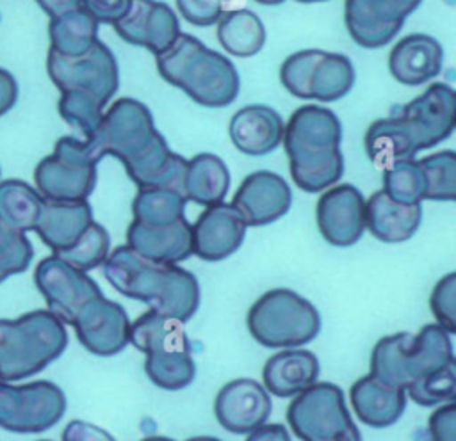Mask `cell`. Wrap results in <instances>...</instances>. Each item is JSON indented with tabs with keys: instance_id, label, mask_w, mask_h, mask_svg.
Returning <instances> with one entry per match:
<instances>
[{
	"instance_id": "cell-1",
	"label": "cell",
	"mask_w": 456,
	"mask_h": 441,
	"mask_svg": "<svg viewBox=\"0 0 456 441\" xmlns=\"http://www.w3.org/2000/svg\"><path fill=\"white\" fill-rule=\"evenodd\" d=\"M102 265L105 279L121 295L141 301L164 317L187 322L200 308L198 279L178 265L148 261L126 244L109 253Z\"/></svg>"
},
{
	"instance_id": "cell-2",
	"label": "cell",
	"mask_w": 456,
	"mask_h": 441,
	"mask_svg": "<svg viewBox=\"0 0 456 441\" xmlns=\"http://www.w3.org/2000/svg\"><path fill=\"white\" fill-rule=\"evenodd\" d=\"M155 62L167 84L201 107L223 108L239 96L240 76L233 62L191 34L180 32L167 50L155 55Z\"/></svg>"
},
{
	"instance_id": "cell-3",
	"label": "cell",
	"mask_w": 456,
	"mask_h": 441,
	"mask_svg": "<svg viewBox=\"0 0 456 441\" xmlns=\"http://www.w3.org/2000/svg\"><path fill=\"white\" fill-rule=\"evenodd\" d=\"M64 324L48 309L14 320L0 318V381L12 382L43 372L66 350Z\"/></svg>"
},
{
	"instance_id": "cell-4",
	"label": "cell",
	"mask_w": 456,
	"mask_h": 441,
	"mask_svg": "<svg viewBox=\"0 0 456 441\" xmlns=\"http://www.w3.org/2000/svg\"><path fill=\"white\" fill-rule=\"evenodd\" d=\"M451 363L456 361L449 333L438 324H428L417 334L397 333L381 338L370 352V375L406 389Z\"/></svg>"
},
{
	"instance_id": "cell-5",
	"label": "cell",
	"mask_w": 456,
	"mask_h": 441,
	"mask_svg": "<svg viewBox=\"0 0 456 441\" xmlns=\"http://www.w3.org/2000/svg\"><path fill=\"white\" fill-rule=\"evenodd\" d=\"M128 341L146 354L144 370L155 386L176 391L192 382L196 365L182 322L150 309L130 324Z\"/></svg>"
},
{
	"instance_id": "cell-6",
	"label": "cell",
	"mask_w": 456,
	"mask_h": 441,
	"mask_svg": "<svg viewBox=\"0 0 456 441\" xmlns=\"http://www.w3.org/2000/svg\"><path fill=\"white\" fill-rule=\"evenodd\" d=\"M246 322L256 343L269 349L301 347L321 331L315 306L289 288H273L258 297Z\"/></svg>"
},
{
	"instance_id": "cell-7",
	"label": "cell",
	"mask_w": 456,
	"mask_h": 441,
	"mask_svg": "<svg viewBox=\"0 0 456 441\" xmlns=\"http://www.w3.org/2000/svg\"><path fill=\"white\" fill-rule=\"evenodd\" d=\"M287 421L301 441H362L342 389L333 382H314L287 407Z\"/></svg>"
},
{
	"instance_id": "cell-8",
	"label": "cell",
	"mask_w": 456,
	"mask_h": 441,
	"mask_svg": "<svg viewBox=\"0 0 456 441\" xmlns=\"http://www.w3.org/2000/svg\"><path fill=\"white\" fill-rule=\"evenodd\" d=\"M159 133L153 116L142 101L119 98L103 112L94 135L86 142L96 162L110 155L125 167L144 153Z\"/></svg>"
},
{
	"instance_id": "cell-9",
	"label": "cell",
	"mask_w": 456,
	"mask_h": 441,
	"mask_svg": "<svg viewBox=\"0 0 456 441\" xmlns=\"http://www.w3.org/2000/svg\"><path fill=\"white\" fill-rule=\"evenodd\" d=\"M397 133L415 156L451 137L456 124V92L445 82L431 84L422 94L390 114Z\"/></svg>"
},
{
	"instance_id": "cell-10",
	"label": "cell",
	"mask_w": 456,
	"mask_h": 441,
	"mask_svg": "<svg viewBox=\"0 0 456 441\" xmlns=\"http://www.w3.org/2000/svg\"><path fill=\"white\" fill-rule=\"evenodd\" d=\"M96 164L86 140L61 137L36 165V190L48 201H84L96 187Z\"/></svg>"
},
{
	"instance_id": "cell-11",
	"label": "cell",
	"mask_w": 456,
	"mask_h": 441,
	"mask_svg": "<svg viewBox=\"0 0 456 441\" xmlns=\"http://www.w3.org/2000/svg\"><path fill=\"white\" fill-rule=\"evenodd\" d=\"M66 411L64 391L50 381L11 386L0 381V427L36 434L53 427Z\"/></svg>"
},
{
	"instance_id": "cell-12",
	"label": "cell",
	"mask_w": 456,
	"mask_h": 441,
	"mask_svg": "<svg viewBox=\"0 0 456 441\" xmlns=\"http://www.w3.org/2000/svg\"><path fill=\"white\" fill-rule=\"evenodd\" d=\"M46 71L61 92L78 89L98 98L102 105H107L119 87L118 60L100 39L86 55L75 59L48 50Z\"/></svg>"
},
{
	"instance_id": "cell-13",
	"label": "cell",
	"mask_w": 456,
	"mask_h": 441,
	"mask_svg": "<svg viewBox=\"0 0 456 441\" xmlns=\"http://www.w3.org/2000/svg\"><path fill=\"white\" fill-rule=\"evenodd\" d=\"M34 283L45 297L48 311L64 325H71L78 311L89 301L103 295L94 279L55 254L46 256L37 263Z\"/></svg>"
},
{
	"instance_id": "cell-14",
	"label": "cell",
	"mask_w": 456,
	"mask_h": 441,
	"mask_svg": "<svg viewBox=\"0 0 456 441\" xmlns=\"http://www.w3.org/2000/svg\"><path fill=\"white\" fill-rule=\"evenodd\" d=\"M84 349L100 357L121 352L128 345L130 320L125 308L114 301L96 297L89 301L71 324Z\"/></svg>"
},
{
	"instance_id": "cell-15",
	"label": "cell",
	"mask_w": 456,
	"mask_h": 441,
	"mask_svg": "<svg viewBox=\"0 0 456 441\" xmlns=\"http://www.w3.org/2000/svg\"><path fill=\"white\" fill-rule=\"evenodd\" d=\"M315 219L328 244L349 247L362 238L365 229V199L351 183L331 187L319 197Z\"/></svg>"
},
{
	"instance_id": "cell-16",
	"label": "cell",
	"mask_w": 456,
	"mask_h": 441,
	"mask_svg": "<svg viewBox=\"0 0 456 441\" xmlns=\"http://www.w3.org/2000/svg\"><path fill=\"white\" fill-rule=\"evenodd\" d=\"M118 36L153 55L167 50L180 36V23L171 7L159 0H130V7L114 25Z\"/></svg>"
},
{
	"instance_id": "cell-17",
	"label": "cell",
	"mask_w": 456,
	"mask_h": 441,
	"mask_svg": "<svg viewBox=\"0 0 456 441\" xmlns=\"http://www.w3.org/2000/svg\"><path fill=\"white\" fill-rule=\"evenodd\" d=\"M273 411L267 389L253 379L226 382L214 400V414L221 427L233 434H248L264 425Z\"/></svg>"
},
{
	"instance_id": "cell-18",
	"label": "cell",
	"mask_w": 456,
	"mask_h": 441,
	"mask_svg": "<svg viewBox=\"0 0 456 441\" xmlns=\"http://www.w3.org/2000/svg\"><path fill=\"white\" fill-rule=\"evenodd\" d=\"M246 222L228 203L207 206L191 226L192 254L205 261H221L244 242Z\"/></svg>"
},
{
	"instance_id": "cell-19",
	"label": "cell",
	"mask_w": 456,
	"mask_h": 441,
	"mask_svg": "<svg viewBox=\"0 0 456 441\" xmlns=\"http://www.w3.org/2000/svg\"><path fill=\"white\" fill-rule=\"evenodd\" d=\"M292 203L287 181L271 171H255L239 185L232 206L240 213L246 226H267L283 217Z\"/></svg>"
},
{
	"instance_id": "cell-20",
	"label": "cell",
	"mask_w": 456,
	"mask_h": 441,
	"mask_svg": "<svg viewBox=\"0 0 456 441\" xmlns=\"http://www.w3.org/2000/svg\"><path fill=\"white\" fill-rule=\"evenodd\" d=\"M285 153L322 151L340 148L342 124L335 112L319 105H305L289 117L283 137Z\"/></svg>"
},
{
	"instance_id": "cell-21",
	"label": "cell",
	"mask_w": 456,
	"mask_h": 441,
	"mask_svg": "<svg viewBox=\"0 0 456 441\" xmlns=\"http://www.w3.org/2000/svg\"><path fill=\"white\" fill-rule=\"evenodd\" d=\"M126 245L148 261L176 265L192 254L191 224L185 217L157 228L132 220L126 229Z\"/></svg>"
},
{
	"instance_id": "cell-22",
	"label": "cell",
	"mask_w": 456,
	"mask_h": 441,
	"mask_svg": "<svg viewBox=\"0 0 456 441\" xmlns=\"http://www.w3.org/2000/svg\"><path fill=\"white\" fill-rule=\"evenodd\" d=\"M281 116L267 105H246L237 110L228 124L233 146L249 156H262L274 151L283 137Z\"/></svg>"
},
{
	"instance_id": "cell-23",
	"label": "cell",
	"mask_w": 456,
	"mask_h": 441,
	"mask_svg": "<svg viewBox=\"0 0 456 441\" xmlns=\"http://www.w3.org/2000/svg\"><path fill=\"white\" fill-rule=\"evenodd\" d=\"M442 44L428 34H410L395 43L388 55V69L403 85H420L440 75Z\"/></svg>"
},
{
	"instance_id": "cell-24",
	"label": "cell",
	"mask_w": 456,
	"mask_h": 441,
	"mask_svg": "<svg viewBox=\"0 0 456 441\" xmlns=\"http://www.w3.org/2000/svg\"><path fill=\"white\" fill-rule=\"evenodd\" d=\"M93 222V208L84 201H48L45 199L39 220L36 224V233L59 254L69 249L80 235Z\"/></svg>"
},
{
	"instance_id": "cell-25",
	"label": "cell",
	"mask_w": 456,
	"mask_h": 441,
	"mask_svg": "<svg viewBox=\"0 0 456 441\" xmlns=\"http://www.w3.org/2000/svg\"><path fill=\"white\" fill-rule=\"evenodd\" d=\"M351 404L360 421L372 429H385L401 418L406 407V391L369 373L351 386Z\"/></svg>"
},
{
	"instance_id": "cell-26",
	"label": "cell",
	"mask_w": 456,
	"mask_h": 441,
	"mask_svg": "<svg viewBox=\"0 0 456 441\" xmlns=\"http://www.w3.org/2000/svg\"><path fill=\"white\" fill-rule=\"evenodd\" d=\"M422 220V206L392 201L383 190L365 201V228L385 244H399L415 235Z\"/></svg>"
},
{
	"instance_id": "cell-27",
	"label": "cell",
	"mask_w": 456,
	"mask_h": 441,
	"mask_svg": "<svg viewBox=\"0 0 456 441\" xmlns=\"http://www.w3.org/2000/svg\"><path fill=\"white\" fill-rule=\"evenodd\" d=\"M267 391L276 397H296L319 377V361L310 350H283L271 356L262 370Z\"/></svg>"
},
{
	"instance_id": "cell-28",
	"label": "cell",
	"mask_w": 456,
	"mask_h": 441,
	"mask_svg": "<svg viewBox=\"0 0 456 441\" xmlns=\"http://www.w3.org/2000/svg\"><path fill=\"white\" fill-rule=\"evenodd\" d=\"M344 20L353 41L363 48L388 44L404 23L392 18L376 0H346Z\"/></svg>"
},
{
	"instance_id": "cell-29",
	"label": "cell",
	"mask_w": 456,
	"mask_h": 441,
	"mask_svg": "<svg viewBox=\"0 0 456 441\" xmlns=\"http://www.w3.org/2000/svg\"><path fill=\"white\" fill-rule=\"evenodd\" d=\"M230 188V171L214 153H200L187 160L183 196L203 206L221 203Z\"/></svg>"
},
{
	"instance_id": "cell-30",
	"label": "cell",
	"mask_w": 456,
	"mask_h": 441,
	"mask_svg": "<svg viewBox=\"0 0 456 441\" xmlns=\"http://www.w3.org/2000/svg\"><path fill=\"white\" fill-rule=\"evenodd\" d=\"M50 50L68 57L86 55L98 41V21L82 7L50 18Z\"/></svg>"
},
{
	"instance_id": "cell-31",
	"label": "cell",
	"mask_w": 456,
	"mask_h": 441,
	"mask_svg": "<svg viewBox=\"0 0 456 441\" xmlns=\"http://www.w3.org/2000/svg\"><path fill=\"white\" fill-rule=\"evenodd\" d=\"M290 176L305 192H321L335 185L344 174V155L340 148L322 151L289 153Z\"/></svg>"
},
{
	"instance_id": "cell-32",
	"label": "cell",
	"mask_w": 456,
	"mask_h": 441,
	"mask_svg": "<svg viewBox=\"0 0 456 441\" xmlns=\"http://www.w3.org/2000/svg\"><path fill=\"white\" fill-rule=\"evenodd\" d=\"M43 196L21 180L0 181V222L18 233L34 231L43 210Z\"/></svg>"
},
{
	"instance_id": "cell-33",
	"label": "cell",
	"mask_w": 456,
	"mask_h": 441,
	"mask_svg": "<svg viewBox=\"0 0 456 441\" xmlns=\"http://www.w3.org/2000/svg\"><path fill=\"white\" fill-rule=\"evenodd\" d=\"M217 39L235 57H253L265 43L262 20L249 9H232L217 20Z\"/></svg>"
},
{
	"instance_id": "cell-34",
	"label": "cell",
	"mask_w": 456,
	"mask_h": 441,
	"mask_svg": "<svg viewBox=\"0 0 456 441\" xmlns=\"http://www.w3.org/2000/svg\"><path fill=\"white\" fill-rule=\"evenodd\" d=\"M183 194L164 187H141L134 197V220L144 226H167L185 217Z\"/></svg>"
},
{
	"instance_id": "cell-35",
	"label": "cell",
	"mask_w": 456,
	"mask_h": 441,
	"mask_svg": "<svg viewBox=\"0 0 456 441\" xmlns=\"http://www.w3.org/2000/svg\"><path fill=\"white\" fill-rule=\"evenodd\" d=\"M353 62L342 53L322 52L312 73L310 94L319 101H335L344 98L354 85Z\"/></svg>"
},
{
	"instance_id": "cell-36",
	"label": "cell",
	"mask_w": 456,
	"mask_h": 441,
	"mask_svg": "<svg viewBox=\"0 0 456 441\" xmlns=\"http://www.w3.org/2000/svg\"><path fill=\"white\" fill-rule=\"evenodd\" d=\"M381 190L401 204H417L426 199V181L419 160H401L383 169Z\"/></svg>"
},
{
	"instance_id": "cell-37",
	"label": "cell",
	"mask_w": 456,
	"mask_h": 441,
	"mask_svg": "<svg viewBox=\"0 0 456 441\" xmlns=\"http://www.w3.org/2000/svg\"><path fill=\"white\" fill-rule=\"evenodd\" d=\"M426 181V199L454 201L456 197V153L444 149L419 160Z\"/></svg>"
},
{
	"instance_id": "cell-38",
	"label": "cell",
	"mask_w": 456,
	"mask_h": 441,
	"mask_svg": "<svg viewBox=\"0 0 456 441\" xmlns=\"http://www.w3.org/2000/svg\"><path fill=\"white\" fill-rule=\"evenodd\" d=\"M57 108H59L61 117L66 123H69L71 126H75L87 140L94 135V132L102 121L105 105H102V101L89 92H84L78 89H69V91L61 92Z\"/></svg>"
},
{
	"instance_id": "cell-39",
	"label": "cell",
	"mask_w": 456,
	"mask_h": 441,
	"mask_svg": "<svg viewBox=\"0 0 456 441\" xmlns=\"http://www.w3.org/2000/svg\"><path fill=\"white\" fill-rule=\"evenodd\" d=\"M109 249H110V237L107 229L102 224L93 220L69 249L55 256L77 267L78 270L87 272L100 267L105 261V258L109 256Z\"/></svg>"
},
{
	"instance_id": "cell-40",
	"label": "cell",
	"mask_w": 456,
	"mask_h": 441,
	"mask_svg": "<svg viewBox=\"0 0 456 441\" xmlns=\"http://www.w3.org/2000/svg\"><path fill=\"white\" fill-rule=\"evenodd\" d=\"M404 391L413 398V402L426 407L452 402L456 397V363L411 382Z\"/></svg>"
},
{
	"instance_id": "cell-41",
	"label": "cell",
	"mask_w": 456,
	"mask_h": 441,
	"mask_svg": "<svg viewBox=\"0 0 456 441\" xmlns=\"http://www.w3.org/2000/svg\"><path fill=\"white\" fill-rule=\"evenodd\" d=\"M322 50H301L289 55L280 68V82L281 85L296 98L310 100L312 87V73L315 69L317 60L321 59Z\"/></svg>"
},
{
	"instance_id": "cell-42",
	"label": "cell",
	"mask_w": 456,
	"mask_h": 441,
	"mask_svg": "<svg viewBox=\"0 0 456 441\" xmlns=\"http://www.w3.org/2000/svg\"><path fill=\"white\" fill-rule=\"evenodd\" d=\"M34 249L25 233L12 231L0 222V283L28 269Z\"/></svg>"
},
{
	"instance_id": "cell-43",
	"label": "cell",
	"mask_w": 456,
	"mask_h": 441,
	"mask_svg": "<svg viewBox=\"0 0 456 441\" xmlns=\"http://www.w3.org/2000/svg\"><path fill=\"white\" fill-rule=\"evenodd\" d=\"M436 324L449 334L456 333V274L449 272L433 288L429 297Z\"/></svg>"
},
{
	"instance_id": "cell-44",
	"label": "cell",
	"mask_w": 456,
	"mask_h": 441,
	"mask_svg": "<svg viewBox=\"0 0 456 441\" xmlns=\"http://www.w3.org/2000/svg\"><path fill=\"white\" fill-rule=\"evenodd\" d=\"M176 7L196 27H210L223 16V0H176Z\"/></svg>"
},
{
	"instance_id": "cell-45",
	"label": "cell",
	"mask_w": 456,
	"mask_h": 441,
	"mask_svg": "<svg viewBox=\"0 0 456 441\" xmlns=\"http://www.w3.org/2000/svg\"><path fill=\"white\" fill-rule=\"evenodd\" d=\"M431 441H456V405L449 402L438 407L428 420Z\"/></svg>"
},
{
	"instance_id": "cell-46",
	"label": "cell",
	"mask_w": 456,
	"mask_h": 441,
	"mask_svg": "<svg viewBox=\"0 0 456 441\" xmlns=\"http://www.w3.org/2000/svg\"><path fill=\"white\" fill-rule=\"evenodd\" d=\"M80 7L86 9L98 21V25H114L128 11L130 0H80Z\"/></svg>"
},
{
	"instance_id": "cell-47",
	"label": "cell",
	"mask_w": 456,
	"mask_h": 441,
	"mask_svg": "<svg viewBox=\"0 0 456 441\" xmlns=\"http://www.w3.org/2000/svg\"><path fill=\"white\" fill-rule=\"evenodd\" d=\"M61 439L62 441H116L107 430L82 420L69 421L64 427Z\"/></svg>"
},
{
	"instance_id": "cell-48",
	"label": "cell",
	"mask_w": 456,
	"mask_h": 441,
	"mask_svg": "<svg viewBox=\"0 0 456 441\" xmlns=\"http://www.w3.org/2000/svg\"><path fill=\"white\" fill-rule=\"evenodd\" d=\"M18 100V84L14 76L0 68V116L7 114Z\"/></svg>"
},
{
	"instance_id": "cell-49",
	"label": "cell",
	"mask_w": 456,
	"mask_h": 441,
	"mask_svg": "<svg viewBox=\"0 0 456 441\" xmlns=\"http://www.w3.org/2000/svg\"><path fill=\"white\" fill-rule=\"evenodd\" d=\"M246 441H290L289 430L280 423H264L249 432Z\"/></svg>"
},
{
	"instance_id": "cell-50",
	"label": "cell",
	"mask_w": 456,
	"mask_h": 441,
	"mask_svg": "<svg viewBox=\"0 0 456 441\" xmlns=\"http://www.w3.org/2000/svg\"><path fill=\"white\" fill-rule=\"evenodd\" d=\"M392 18L395 20H406V16H410L422 0H376Z\"/></svg>"
},
{
	"instance_id": "cell-51",
	"label": "cell",
	"mask_w": 456,
	"mask_h": 441,
	"mask_svg": "<svg viewBox=\"0 0 456 441\" xmlns=\"http://www.w3.org/2000/svg\"><path fill=\"white\" fill-rule=\"evenodd\" d=\"M39 4V7L50 16H59L66 11H71V9H77L80 7V0H36Z\"/></svg>"
},
{
	"instance_id": "cell-52",
	"label": "cell",
	"mask_w": 456,
	"mask_h": 441,
	"mask_svg": "<svg viewBox=\"0 0 456 441\" xmlns=\"http://www.w3.org/2000/svg\"><path fill=\"white\" fill-rule=\"evenodd\" d=\"M187 441H221L217 437H212V436H196V437H191Z\"/></svg>"
},
{
	"instance_id": "cell-53",
	"label": "cell",
	"mask_w": 456,
	"mask_h": 441,
	"mask_svg": "<svg viewBox=\"0 0 456 441\" xmlns=\"http://www.w3.org/2000/svg\"><path fill=\"white\" fill-rule=\"evenodd\" d=\"M142 441H175V439H169L164 436H150V437H144Z\"/></svg>"
},
{
	"instance_id": "cell-54",
	"label": "cell",
	"mask_w": 456,
	"mask_h": 441,
	"mask_svg": "<svg viewBox=\"0 0 456 441\" xmlns=\"http://www.w3.org/2000/svg\"><path fill=\"white\" fill-rule=\"evenodd\" d=\"M255 2H258L262 5H278V4H281L285 0H255Z\"/></svg>"
},
{
	"instance_id": "cell-55",
	"label": "cell",
	"mask_w": 456,
	"mask_h": 441,
	"mask_svg": "<svg viewBox=\"0 0 456 441\" xmlns=\"http://www.w3.org/2000/svg\"><path fill=\"white\" fill-rule=\"evenodd\" d=\"M297 2H303V4H314V2H326V0H297Z\"/></svg>"
},
{
	"instance_id": "cell-56",
	"label": "cell",
	"mask_w": 456,
	"mask_h": 441,
	"mask_svg": "<svg viewBox=\"0 0 456 441\" xmlns=\"http://www.w3.org/2000/svg\"><path fill=\"white\" fill-rule=\"evenodd\" d=\"M41 441H48V439H41Z\"/></svg>"
}]
</instances>
